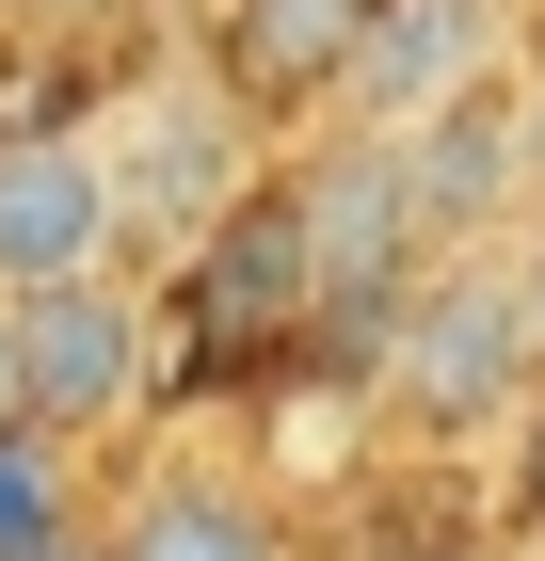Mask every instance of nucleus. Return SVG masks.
<instances>
[{
    "mask_svg": "<svg viewBox=\"0 0 545 561\" xmlns=\"http://www.w3.org/2000/svg\"><path fill=\"white\" fill-rule=\"evenodd\" d=\"M33 561H113V546H96V529H65V546H33Z\"/></svg>",
    "mask_w": 545,
    "mask_h": 561,
    "instance_id": "obj_12",
    "label": "nucleus"
},
{
    "mask_svg": "<svg viewBox=\"0 0 545 561\" xmlns=\"http://www.w3.org/2000/svg\"><path fill=\"white\" fill-rule=\"evenodd\" d=\"M65 273H128V209L96 129H0V305L65 289Z\"/></svg>",
    "mask_w": 545,
    "mask_h": 561,
    "instance_id": "obj_4",
    "label": "nucleus"
},
{
    "mask_svg": "<svg viewBox=\"0 0 545 561\" xmlns=\"http://www.w3.org/2000/svg\"><path fill=\"white\" fill-rule=\"evenodd\" d=\"M96 546H113V561H289V529H273L257 481H193V466H177V481H145Z\"/></svg>",
    "mask_w": 545,
    "mask_h": 561,
    "instance_id": "obj_8",
    "label": "nucleus"
},
{
    "mask_svg": "<svg viewBox=\"0 0 545 561\" xmlns=\"http://www.w3.org/2000/svg\"><path fill=\"white\" fill-rule=\"evenodd\" d=\"M370 386L401 401L418 433H513V401L545 386V353H530V305H513V273L481 257V241L418 257V289L385 305V353H370Z\"/></svg>",
    "mask_w": 545,
    "mask_h": 561,
    "instance_id": "obj_2",
    "label": "nucleus"
},
{
    "mask_svg": "<svg viewBox=\"0 0 545 561\" xmlns=\"http://www.w3.org/2000/svg\"><path fill=\"white\" fill-rule=\"evenodd\" d=\"M0 417H16V337H0Z\"/></svg>",
    "mask_w": 545,
    "mask_h": 561,
    "instance_id": "obj_13",
    "label": "nucleus"
},
{
    "mask_svg": "<svg viewBox=\"0 0 545 561\" xmlns=\"http://www.w3.org/2000/svg\"><path fill=\"white\" fill-rule=\"evenodd\" d=\"M385 161H401V209H418V241L450 257V241H481V225L513 209V176H530V81H465L450 113H418V129H370Z\"/></svg>",
    "mask_w": 545,
    "mask_h": 561,
    "instance_id": "obj_5",
    "label": "nucleus"
},
{
    "mask_svg": "<svg viewBox=\"0 0 545 561\" xmlns=\"http://www.w3.org/2000/svg\"><path fill=\"white\" fill-rule=\"evenodd\" d=\"M498 449H513V466H498V514H513V546L545 561V386L513 401V433H498Z\"/></svg>",
    "mask_w": 545,
    "mask_h": 561,
    "instance_id": "obj_10",
    "label": "nucleus"
},
{
    "mask_svg": "<svg viewBox=\"0 0 545 561\" xmlns=\"http://www.w3.org/2000/svg\"><path fill=\"white\" fill-rule=\"evenodd\" d=\"M0 337H16V417L48 449H96L161 401V321L128 273H65V289H16L0 305Z\"/></svg>",
    "mask_w": 545,
    "mask_h": 561,
    "instance_id": "obj_3",
    "label": "nucleus"
},
{
    "mask_svg": "<svg viewBox=\"0 0 545 561\" xmlns=\"http://www.w3.org/2000/svg\"><path fill=\"white\" fill-rule=\"evenodd\" d=\"M498 65H513V0H370L353 81H337V129H418V113H450Z\"/></svg>",
    "mask_w": 545,
    "mask_h": 561,
    "instance_id": "obj_6",
    "label": "nucleus"
},
{
    "mask_svg": "<svg viewBox=\"0 0 545 561\" xmlns=\"http://www.w3.org/2000/svg\"><path fill=\"white\" fill-rule=\"evenodd\" d=\"M353 33H370V0H209V96L241 129H305L353 81Z\"/></svg>",
    "mask_w": 545,
    "mask_h": 561,
    "instance_id": "obj_7",
    "label": "nucleus"
},
{
    "mask_svg": "<svg viewBox=\"0 0 545 561\" xmlns=\"http://www.w3.org/2000/svg\"><path fill=\"white\" fill-rule=\"evenodd\" d=\"M145 321H161V386L177 369H193V386L289 369L305 353V209H289V176H241V193L177 241V273L145 289Z\"/></svg>",
    "mask_w": 545,
    "mask_h": 561,
    "instance_id": "obj_1",
    "label": "nucleus"
},
{
    "mask_svg": "<svg viewBox=\"0 0 545 561\" xmlns=\"http://www.w3.org/2000/svg\"><path fill=\"white\" fill-rule=\"evenodd\" d=\"M498 273H513V305H530V353H545V225H530V241H513Z\"/></svg>",
    "mask_w": 545,
    "mask_h": 561,
    "instance_id": "obj_11",
    "label": "nucleus"
},
{
    "mask_svg": "<svg viewBox=\"0 0 545 561\" xmlns=\"http://www.w3.org/2000/svg\"><path fill=\"white\" fill-rule=\"evenodd\" d=\"M81 529V449H48L33 417H0V561H33Z\"/></svg>",
    "mask_w": 545,
    "mask_h": 561,
    "instance_id": "obj_9",
    "label": "nucleus"
}]
</instances>
